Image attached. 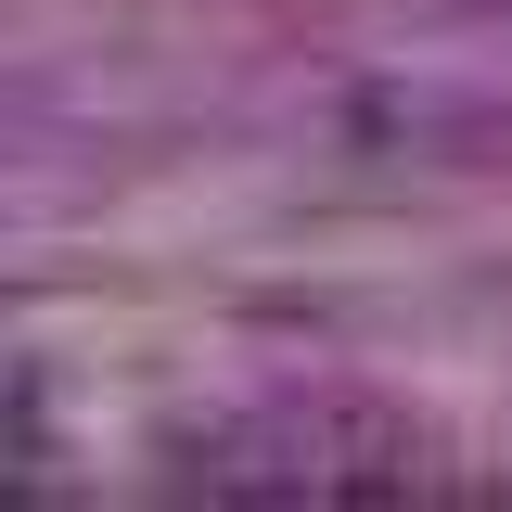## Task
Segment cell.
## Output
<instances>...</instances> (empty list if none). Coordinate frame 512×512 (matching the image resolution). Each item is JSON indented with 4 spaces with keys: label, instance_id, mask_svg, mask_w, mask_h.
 <instances>
[{
    "label": "cell",
    "instance_id": "6da1fadb",
    "mask_svg": "<svg viewBox=\"0 0 512 512\" xmlns=\"http://www.w3.org/2000/svg\"><path fill=\"white\" fill-rule=\"evenodd\" d=\"M423 461V436L397 410H359V397H308V410H269L244 436H218V487H397Z\"/></svg>",
    "mask_w": 512,
    "mask_h": 512
}]
</instances>
